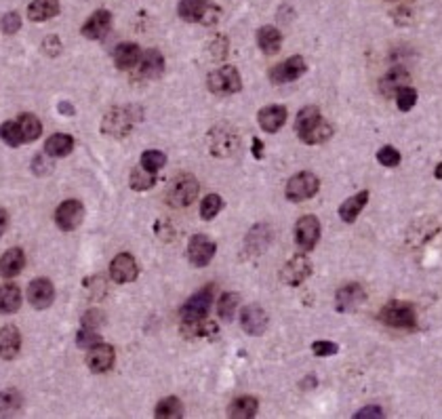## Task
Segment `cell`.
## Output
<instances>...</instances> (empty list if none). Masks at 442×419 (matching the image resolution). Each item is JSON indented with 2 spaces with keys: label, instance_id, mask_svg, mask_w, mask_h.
I'll return each instance as SVG.
<instances>
[{
  "label": "cell",
  "instance_id": "obj_50",
  "mask_svg": "<svg viewBox=\"0 0 442 419\" xmlns=\"http://www.w3.org/2000/svg\"><path fill=\"white\" fill-rule=\"evenodd\" d=\"M102 322H104V316H102V312H99V310H89V312H85V316H82V327H89V329H99V327H102Z\"/></svg>",
  "mask_w": 442,
  "mask_h": 419
},
{
  "label": "cell",
  "instance_id": "obj_23",
  "mask_svg": "<svg viewBox=\"0 0 442 419\" xmlns=\"http://www.w3.org/2000/svg\"><path fill=\"white\" fill-rule=\"evenodd\" d=\"M367 202H369V190H362V192L350 196V198H348L345 202H341V207H339V217H341V221L354 224V221L358 219V215L362 213V209L367 207Z\"/></svg>",
  "mask_w": 442,
  "mask_h": 419
},
{
  "label": "cell",
  "instance_id": "obj_17",
  "mask_svg": "<svg viewBox=\"0 0 442 419\" xmlns=\"http://www.w3.org/2000/svg\"><path fill=\"white\" fill-rule=\"evenodd\" d=\"M140 274V268H137V262L133 255L129 253H121L112 260L110 264V277L114 282H121V284H127V282H133Z\"/></svg>",
  "mask_w": 442,
  "mask_h": 419
},
{
  "label": "cell",
  "instance_id": "obj_15",
  "mask_svg": "<svg viewBox=\"0 0 442 419\" xmlns=\"http://www.w3.org/2000/svg\"><path fill=\"white\" fill-rule=\"evenodd\" d=\"M240 327L249 333V335H264L268 329V314L262 305L251 303L247 308H243L240 312Z\"/></svg>",
  "mask_w": 442,
  "mask_h": 419
},
{
  "label": "cell",
  "instance_id": "obj_21",
  "mask_svg": "<svg viewBox=\"0 0 442 419\" xmlns=\"http://www.w3.org/2000/svg\"><path fill=\"white\" fill-rule=\"evenodd\" d=\"M21 350V335L17 327L8 324L0 329V358L2 360H13Z\"/></svg>",
  "mask_w": 442,
  "mask_h": 419
},
{
  "label": "cell",
  "instance_id": "obj_24",
  "mask_svg": "<svg viewBox=\"0 0 442 419\" xmlns=\"http://www.w3.org/2000/svg\"><path fill=\"white\" fill-rule=\"evenodd\" d=\"M257 47L266 53V55H276L283 47V34L278 28L274 25H264L257 32Z\"/></svg>",
  "mask_w": 442,
  "mask_h": 419
},
{
  "label": "cell",
  "instance_id": "obj_8",
  "mask_svg": "<svg viewBox=\"0 0 442 419\" xmlns=\"http://www.w3.org/2000/svg\"><path fill=\"white\" fill-rule=\"evenodd\" d=\"M320 241V221L314 215H303L295 224V243L301 251H312Z\"/></svg>",
  "mask_w": 442,
  "mask_h": 419
},
{
  "label": "cell",
  "instance_id": "obj_4",
  "mask_svg": "<svg viewBox=\"0 0 442 419\" xmlns=\"http://www.w3.org/2000/svg\"><path fill=\"white\" fill-rule=\"evenodd\" d=\"M207 85H209V91L215 95H234L243 89L240 74L234 66H221L215 72H211L207 78Z\"/></svg>",
  "mask_w": 442,
  "mask_h": 419
},
{
  "label": "cell",
  "instance_id": "obj_51",
  "mask_svg": "<svg viewBox=\"0 0 442 419\" xmlns=\"http://www.w3.org/2000/svg\"><path fill=\"white\" fill-rule=\"evenodd\" d=\"M354 418L356 419H369V418L381 419V418H386V415H383V409H381V407H364V409H360Z\"/></svg>",
  "mask_w": 442,
  "mask_h": 419
},
{
  "label": "cell",
  "instance_id": "obj_11",
  "mask_svg": "<svg viewBox=\"0 0 442 419\" xmlns=\"http://www.w3.org/2000/svg\"><path fill=\"white\" fill-rule=\"evenodd\" d=\"M215 251H217V247H215V243L209 238V236H204V234H196V236H192L190 238V247H188V260H190V264L192 266H196V268H204L213 257H215Z\"/></svg>",
  "mask_w": 442,
  "mask_h": 419
},
{
  "label": "cell",
  "instance_id": "obj_52",
  "mask_svg": "<svg viewBox=\"0 0 442 419\" xmlns=\"http://www.w3.org/2000/svg\"><path fill=\"white\" fill-rule=\"evenodd\" d=\"M44 51H47V55H57L59 51H61V40L57 38V36H49V38H44Z\"/></svg>",
  "mask_w": 442,
  "mask_h": 419
},
{
  "label": "cell",
  "instance_id": "obj_14",
  "mask_svg": "<svg viewBox=\"0 0 442 419\" xmlns=\"http://www.w3.org/2000/svg\"><path fill=\"white\" fill-rule=\"evenodd\" d=\"M114 348L110 344H95L89 348V354H87V367L93 371V373H108L114 365Z\"/></svg>",
  "mask_w": 442,
  "mask_h": 419
},
{
  "label": "cell",
  "instance_id": "obj_13",
  "mask_svg": "<svg viewBox=\"0 0 442 419\" xmlns=\"http://www.w3.org/2000/svg\"><path fill=\"white\" fill-rule=\"evenodd\" d=\"M82 217H85V207L78 200H66L55 211V224L63 232L76 230L82 224Z\"/></svg>",
  "mask_w": 442,
  "mask_h": 419
},
{
  "label": "cell",
  "instance_id": "obj_22",
  "mask_svg": "<svg viewBox=\"0 0 442 419\" xmlns=\"http://www.w3.org/2000/svg\"><path fill=\"white\" fill-rule=\"evenodd\" d=\"M411 83V74L405 70V68H392L383 78H381V83H379V91H381V95H386V97H392V95H396V91L398 89H403V87H407Z\"/></svg>",
  "mask_w": 442,
  "mask_h": 419
},
{
  "label": "cell",
  "instance_id": "obj_20",
  "mask_svg": "<svg viewBox=\"0 0 442 419\" xmlns=\"http://www.w3.org/2000/svg\"><path fill=\"white\" fill-rule=\"evenodd\" d=\"M287 108L285 106H266L259 110L257 114V121H259V127L266 131V133H278L285 123H287Z\"/></svg>",
  "mask_w": 442,
  "mask_h": 419
},
{
  "label": "cell",
  "instance_id": "obj_48",
  "mask_svg": "<svg viewBox=\"0 0 442 419\" xmlns=\"http://www.w3.org/2000/svg\"><path fill=\"white\" fill-rule=\"evenodd\" d=\"M2 32L4 34H15L19 28H21V17H19V13L17 11H8L4 17H2Z\"/></svg>",
  "mask_w": 442,
  "mask_h": 419
},
{
  "label": "cell",
  "instance_id": "obj_27",
  "mask_svg": "<svg viewBox=\"0 0 442 419\" xmlns=\"http://www.w3.org/2000/svg\"><path fill=\"white\" fill-rule=\"evenodd\" d=\"M140 47L135 42H121L114 51V63L118 70H131L133 66L140 63Z\"/></svg>",
  "mask_w": 442,
  "mask_h": 419
},
{
  "label": "cell",
  "instance_id": "obj_45",
  "mask_svg": "<svg viewBox=\"0 0 442 419\" xmlns=\"http://www.w3.org/2000/svg\"><path fill=\"white\" fill-rule=\"evenodd\" d=\"M377 160H379L383 166H398V164H400V160H403V156H400V152H398L396 147H392V145H383V147L377 152Z\"/></svg>",
  "mask_w": 442,
  "mask_h": 419
},
{
  "label": "cell",
  "instance_id": "obj_9",
  "mask_svg": "<svg viewBox=\"0 0 442 419\" xmlns=\"http://www.w3.org/2000/svg\"><path fill=\"white\" fill-rule=\"evenodd\" d=\"M305 72H307L305 59L301 55H293V57L285 59L283 63H278L270 70V80L274 85H287V83H293L297 78H301Z\"/></svg>",
  "mask_w": 442,
  "mask_h": 419
},
{
  "label": "cell",
  "instance_id": "obj_37",
  "mask_svg": "<svg viewBox=\"0 0 442 419\" xmlns=\"http://www.w3.org/2000/svg\"><path fill=\"white\" fill-rule=\"evenodd\" d=\"M238 303H240V295L238 293H223L219 297V303H217V314L221 320L230 322L238 310Z\"/></svg>",
  "mask_w": 442,
  "mask_h": 419
},
{
  "label": "cell",
  "instance_id": "obj_12",
  "mask_svg": "<svg viewBox=\"0 0 442 419\" xmlns=\"http://www.w3.org/2000/svg\"><path fill=\"white\" fill-rule=\"evenodd\" d=\"M364 301H367V293L358 282H348L341 289H337V293H335V308L341 314L360 308Z\"/></svg>",
  "mask_w": 442,
  "mask_h": 419
},
{
  "label": "cell",
  "instance_id": "obj_18",
  "mask_svg": "<svg viewBox=\"0 0 442 419\" xmlns=\"http://www.w3.org/2000/svg\"><path fill=\"white\" fill-rule=\"evenodd\" d=\"M112 28V15L106 8H97L85 23H82V36L89 40H99L104 38Z\"/></svg>",
  "mask_w": 442,
  "mask_h": 419
},
{
  "label": "cell",
  "instance_id": "obj_31",
  "mask_svg": "<svg viewBox=\"0 0 442 419\" xmlns=\"http://www.w3.org/2000/svg\"><path fill=\"white\" fill-rule=\"evenodd\" d=\"M257 409H259V401L257 399H253V396H238V399L232 401L228 413H230V418L234 419H251L255 418Z\"/></svg>",
  "mask_w": 442,
  "mask_h": 419
},
{
  "label": "cell",
  "instance_id": "obj_3",
  "mask_svg": "<svg viewBox=\"0 0 442 419\" xmlns=\"http://www.w3.org/2000/svg\"><path fill=\"white\" fill-rule=\"evenodd\" d=\"M379 320L386 324V327H394V329H407V331H413L417 327V314H415V308L407 301H388L381 312H379Z\"/></svg>",
  "mask_w": 442,
  "mask_h": 419
},
{
  "label": "cell",
  "instance_id": "obj_30",
  "mask_svg": "<svg viewBox=\"0 0 442 419\" xmlns=\"http://www.w3.org/2000/svg\"><path fill=\"white\" fill-rule=\"evenodd\" d=\"M320 121H322V114H320V110H318L316 106H305V108H301L299 114H297V119H295V131H297V135H299V138L305 135V133L312 131Z\"/></svg>",
  "mask_w": 442,
  "mask_h": 419
},
{
  "label": "cell",
  "instance_id": "obj_44",
  "mask_svg": "<svg viewBox=\"0 0 442 419\" xmlns=\"http://www.w3.org/2000/svg\"><path fill=\"white\" fill-rule=\"evenodd\" d=\"M140 164L144 169H147V171L156 173V171H160L166 164V156L162 152H158V150H147V152L142 154V162Z\"/></svg>",
  "mask_w": 442,
  "mask_h": 419
},
{
  "label": "cell",
  "instance_id": "obj_25",
  "mask_svg": "<svg viewBox=\"0 0 442 419\" xmlns=\"http://www.w3.org/2000/svg\"><path fill=\"white\" fill-rule=\"evenodd\" d=\"M25 266V255L21 249H8L2 257H0V277L2 279H13L17 277Z\"/></svg>",
  "mask_w": 442,
  "mask_h": 419
},
{
  "label": "cell",
  "instance_id": "obj_46",
  "mask_svg": "<svg viewBox=\"0 0 442 419\" xmlns=\"http://www.w3.org/2000/svg\"><path fill=\"white\" fill-rule=\"evenodd\" d=\"M209 53L215 61H223L228 55V38L226 36H215L209 44Z\"/></svg>",
  "mask_w": 442,
  "mask_h": 419
},
{
  "label": "cell",
  "instance_id": "obj_39",
  "mask_svg": "<svg viewBox=\"0 0 442 419\" xmlns=\"http://www.w3.org/2000/svg\"><path fill=\"white\" fill-rule=\"evenodd\" d=\"M154 183H156V173L147 171V169H144L142 164H140V166H135V169L131 171V188H133L135 192L149 190Z\"/></svg>",
  "mask_w": 442,
  "mask_h": 419
},
{
  "label": "cell",
  "instance_id": "obj_40",
  "mask_svg": "<svg viewBox=\"0 0 442 419\" xmlns=\"http://www.w3.org/2000/svg\"><path fill=\"white\" fill-rule=\"evenodd\" d=\"M0 140L4 141L6 145H11V147H17L23 141L19 123L17 121H6L4 125H0Z\"/></svg>",
  "mask_w": 442,
  "mask_h": 419
},
{
  "label": "cell",
  "instance_id": "obj_26",
  "mask_svg": "<svg viewBox=\"0 0 442 419\" xmlns=\"http://www.w3.org/2000/svg\"><path fill=\"white\" fill-rule=\"evenodd\" d=\"M140 72L144 78H160L164 72V57L160 51L149 49L140 57Z\"/></svg>",
  "mask_w": 442,
  "mask_h": 419
},
{
  "label": "cell",
  "instance_id": "obj_10",
  "mask_svg": "<svg viewBox=\"0 0 442 419\" xmlns=\"http://www.w3.org/2000/svg\"><path fill=\"white\" fill-rule=\"evenodd\" d=\"M131 127H133V116L127 108H114L110 110L106 116H104V123H102V131L108 133V135H114V138H125L131 133Z\"/></svg>",
  "mask_w": 442,
  "mask_h": 419
},
{
  "label": "cell",
  "instance_id": "obj_38",
  "mask_svg": "<svg viewBox=\"0 0 442 419\" xmlns=\"http://www.w3.org/2000/svg\"><path fill=\"white\" fill-rule=\"evenodd\" d=\"M331 135H333V127H331V123H326V121L322 119L312 131H307V133L301 135L299 140L303 141V143H307V145H316V143H324L326 140H331Z\"/></svg>",
  "mask_w": 442,
  "mask_h": 419
},
{
  "label": "cell",
  "instance_id": "obj_43",
  "mask_svg": "<svg viewBox=\"0 0 442 419\" xmlns=\"http://www.w3.org/2000/svg\"><path fill=\"white\" fill-rule=\"evenodd\" d=\"M221 207H223L221 196L219 194H209V196H204V200L200 205V217L204 221H209V219L217 217V213L221 211Z\"/></svg>",
  "mask_w": 442,
  "mask_h": 419
},
{
  "label": "cell",
  "instance_id": "obj_2",
  "mask_svg": "<svg viewBox=\"0 0 442 419\" xmlns=\"http://www.w3.org/2000/svg\"><path fill=\"white\" fill-rule=\"evenodd\" d=\"M177 13L183 21L202 23V25H213L221 17V8L211 0H179Z\"/></svg>",
  "mask_w": 442,
  "mask_h": 419
},
{
  "label": "cell",
  "instance_id": "obj_5",
  "mask_svg": "<svg viewBox=\"0 0 442 419\" xmlns=\"http://www.w3.org/2000/svg\"><path fill=\"white\" fill-rule=\"evenodd\" d=\"M207 140H209V147H211L213 156H217V158L232 156L238 150V145H240V138H238L236 129L230 127V125L213 127Z\"/></svg>",
  "mask_w": 442,
  "mask_h": 419
},
{
  "label": "cell",
  "instance_id": "obj_47",
  "mask_svg": "<svg viewBox=\"0 0 442 419\" xmlns=\"http://www.w3.org/2000/svg\"><path fill=\"white\" fill-rule=\"evenodd\" d=\"M78 348H91V346H95V344H99L102 339H99V333H97V329H89V327H82L80 331H78Z\"/></svg>",
  "mask_w": 442,
  "mask_h": 419
},
{
  "label": "cell",
  "instance_id": "obj_35",
  "mask_svg": "<svg viewBox=\"0 0 442 419\" xmlns=\"http://www.w3.org/2000/svg\"><path fill=\"white\" fill-rule=\"evenodd\" d=\"M181 331L185 337H207V335H217V324L202 318V320H183Z\"/></svg>",
  "mask_w": 442,
  "mask_h": 419
},
{
  "label": "cell",
  "instance_id": "obj_54",
  "mask_svg": "<svg viewBox=\"0 0 442 419\" xmlns=\"http://www.w3.org/2000/svg\"><path fill=\"white\" fill-rule=\"evenodd\" d=\"M6 226H8V215H6L4 209H0V236L6 232Z\"/></svg>",
  "mask_w": 442,
  "mask_h": 419
},
{
  "label": "cell",
  "instance_id": "obj_33",
  "mask_svg": "<svg viewBox=\"0 0 442 419\" xmlns=\"http://www.w3.org/2000/svg\"><path fill=\"white\" fill-rule=\"evenodd\" d=\"M74 150V140L70 135H63V133H55L51 135L47 143H44V152L53 158H63L68 156L70 152Z\"/></svg>",
  "mask_w": 442,
  "mask_h": 419
},
{
  "label": "cell",
  "instance_id": "obj_53",
  "mask_svg": "<svg viewBox=\"0 0 442 419\" xmlns=\"http://www.w3.org/2000/svg\"><path fill=\"white\" fill-rule=\"evenodd\" d=\"M253 156L255 158H264V143H262V140H253Z\"/></svg>",
  "mask_w": 442,
  "mask_h": 419
},
{
  "label": "cell",
  "instance_id": "obj_16",
  "mask_svg": "<svg viewBox=\"0 0 442 419\" xmlns=\"http://www.w3.org/2000/svg\"><path fill=\"white\" fill-rule=\"evenodd\" d=\"M309 274H312V264H309V260L305 255H295L281 270L283 282L291 284V286H299L303 280H307Z\"/></svg>",
  "mask_w": 442,
  "mask_h": 419
},
{
  "label": "cell",
  "instance_id": "obj_34",
  "mask_svg": "<svg viewBox=\"0 0 442 419\" xmlns=\"http://www.w3.org/2000/svg\"><path fill=\"white\" fill-rule=\"evenodd\" d=\"M154 418L156 419H179L183 418V405L177 396H166L162 399L156 409H154Z\"/></svg>",
  "mask_w": 442,
  "mask_h": 419
},
{
  "label": "cell",
  "instance_id": "obj_28",
  "mask_svg": "<svg viewBox=\"0 0 442 419\" xmlns=\"http://www.w3.org/2000/svg\"><path fill=\"white\" fill-rule=\"evenodd\" d=\"M59 13V0H32L27 6V17L32 21H47Z\"/></svg>",
  "mask_w": 442,
  "mask_h": 419
},
{
  "label": "cell",
  "instance_id": "obj_32",
  "mask_svg": "<svg viewBox=\"0 0 442 419\" xmlns=\"http://www.w3.org/2000/svg\"><path fill=\"white\" fill-rule=\"evenodd\" d=\"M272 243V230L266 224L253 226L249 236H247V249L251 253H262L268 245Z\"/></svg>",
  "mask_w": 442,
  "mask_h": 419
},
{
  "label": "cell",
  "instance_id": "obj_55",
  "mask_svg": "<svg viewBox=\"0 0 442 419\" xmlns=\"http://www.w3.org/2000/svg\"><path fill=\"white\" fill-rule=\"evenodd\" d=\"M434 177H436V179H442V162H438V166L434 169Z\"/></svg>",
  "mask_w": 442,
  "mask_h": 419
},
{
  "label": "cell",
  "instance_id": "obj_36",
  "mask_svg": "<svg viewBox=\"0 0 442 419\" xmlns=\"http://www.w3.org/2000/svg\"><path fill=\"white\" fill-rule=\"evenodd\" d=\"M19 123V129H21V135H23V141H34L40 138L42 133V123L34 116V114H21L17 119Z\"/></svg>",
  "mask_w": 442,
  "mask_h": 419
},
{
  "label": "cell",
  "instance_id": "obj_42",
  "mask_svg": "<svg viewBox=\"0 0 442 419\" xmlns=\"http://www.w3.org/2000/svg\"><path fill=\"white\" fill-rule=\"evenodd\" d=\"M394 97H396L398 110H400V112H409V110H413V106L417 104V89H413L411 85H407V87L398 89Z\"/></svg>",
  "mask_w": 442,
  "mask_h": 419
},
{
  "label": "cell",
  "instance_id": "obj_19",
  "mask_svg": "<svg viewBox=\"0 0 442 419\" xmlns=\"http://www.w3.org/2000/svg\"><path fill=\"white\" fill-rule=\"evenodd\" d=\"M55 299V286L49 279H36L30 282L27 286V301L36 310H44L53 303Z\"/></svg>",
  "mask_w": 442,
  "mask_h": 419
},
{
  "label": "cell",
  "instance_id": "obj_1",
  "mask_svg": "<svg viewBox=\"0 0 442 419\" xmlns=\"http://www.w3.org/2000/svg\"><path fill=\"white\" fill-rule=\"evenodd\" d=\"M198 179L190 173H181L177 175L168 188H166V202L168 207H175V209H185L190 207L196 196H198Z\"/></svg>",
  "mask_w": 442,
  "mask_h": 419
},
{
  "label": "cell",
  "instance_id": "obj_6",
  "mask_svg": "<svg viewBox=\"0 0 442 419\" xmlns=\"http://www.w3.org/2000/svg\"><path fill=\"white\" fill-rule=\"evenodd\" d=\"M318 188H320V179L312 171H301L287 181L285 194L291 202H303L316 196Z\"/></svg>",
  "mask_w": 442,
  "mask_h": 419
},
{
  "label": "cell",
  "instance_id": "obj_7",
  "mask_svg": "<svg viewBox=\"0 0 442 419\" xmlns=\"http://www.w3.org/2000/svg\"><path fill=\"white\" fill-rule=\"evenodd\" d=\"M211 305H213V284L202 289V291H198V293H194L181 305V310H179L181 320H202V318H207Z\"/></svg>",
  "mask_w": 442,
  "mask_h": 419
},
{
  "label": "cell",
  "instance_id": "obj_41",
  "mask_svg": "<svg viewBox=\"0 0 442 419\" xmlns=\"http://www.w3.org/2000/svg\"><path fill=\"white\" fill-rule=\"evenodd\" d=\"M21 409V394L15 390H4L0 392V413L2 415H11L17 413Z\"/></svg>",
  "mask_w": 442,
  "mask_h": 419
},
{
  "label": "cell",
  "instance_id": "obj_29",
  "mask_svg": "<svg viewBox=\"0 0 442 419\" xmlns=\"http://www.w3.org/2000/svg\"><path fill=\"white\" fill-rule=\"evenodd\" d=\"M21 305V291L13 282L0 284V312L2 314H13Z\"/></svg>",
  "mask_w": 442,
  "mask_h": 419
},
{
  "label": "cell",
  "instance_id": "obj_49",
  "mask_svg": "<svg viewBox=\"0 0 442 419\" xmlns=\"http://www.w3.org/2000/svg\"><path fill=\"white\" fill-rule=\"evenodd\" d=\"M312 352L316 356H335L339 352V346L335 341H314L312 344Z\"/></svg>",
  "mask_w": 442,
  "mask_h": 419
}]
</instances>
